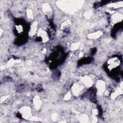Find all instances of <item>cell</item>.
Returning <instances> with one entry per match:
<instances>
[{
    "mask_svg": "<svg viewBox=\"0 0 123 123\" xmlns=\"http://www.w3.org/2000/svg\"><path fill=\"white\" fill-rule=\"evenodd\" d=\"M78 47V45L77 43H75L72 46V49H77Z\"/></svg>",
    "mask_w": 123,
    "mask_h": 123,
    "instance_id": "8fae6325",
    "label": "cell"
},
{
    "mask_svg": "<svg viewBox=\"0 0 123 123\" xmlns=\"http://www.w3.org/2000/svg\"><path fill=\"white\" fill-rule=\"evenodd\" d=\"M108 67L110 70L116 68L119 65V60L116 58H112L108 62Z\"/></svg>",
    "mask_w": 123,
    "mask_h": 123,
    "instance_id": "3957f363",
    "label": "cell"
},
{
    "mask_svg": "<svg viewBox=\"0 0 123 123\" xmlns=\"http://www.w3.org/2000/svg\"><path fill=\"white\" fill-rule=\"evenodd\" d=\"M69 96H71V94L70 93H68L67 94H66V96H65V99H69L70 98V97H68Z\"/></svg>",
    "mask_w": 123,
    "mask_h": 123,
    "instance_id": "7c38bea8",
    "label": "cell"
},
{
    "mask_svg": "<svg viewBox=\"0 0 123 123\" xmlns=\"http://www.w3.org/2000/svg\"><path fill=\"white\" fill-rule=\"evenodd\" d=\"M19 112L21 115V116L25 119H28L31 115V109L30 107L25 106L20 108Z\"/></svg>",
    "mask_w": 123,
    "mask_h": 123,
    "instance_id": "7a4b0ae2",
    "label": "cell"
},
{
    "mask_svg": "<svg viewBox=\"0 0 123 123\" xmlns=\"http://www.w3.org/2000/svg\"><path fill=\"white\" fill-rule=\"evenodd\" d=\"M38 36H39L43 42H46L48 40V37L46 31L42 29H39L38 31Z\"/></svg>",
    "mask_w": 123,
    "mask_h": 123,
    "instance_id": "8992f818",
    "label": "cell"
},
{
    "mask_svg": "<svg viewBox=\"0 0 123 123\" xmlns=\"http://www.w3.org/2000/svg\"><path fill=\"white\" fill-rule=\"evenodd\" d=\"M96 89L99 95H102L105 91V84L104 82L102 80L98 81L96 84Z\"/></svg>",
    "mask_w": 123,
    "mask_h": 123,
    "instance_id": "277c9868",
    "label": "cell"
},
{
    "mask_svg": "<svg viewBox=\"0 0 123 123\" xmlns=\"http://www.w3.org/2000/svg\"><path fill=\"white\" fill-rule=\"evenodd\" d=\"M123 18V16L122 14H120L119 13H115L113 14L111 17L112 22L113 23H117L120 20H122Z\"/></svg>",
    "mask_w": 123,
    "mask_h": 123,
    "instance_id": "52a82bcc",
    "label": "cell"
},
{
    "mask_svg": "<svg viewBox=\"0 0 123 123\" xmlns=\"http://www.w3.org/2000/svg\"><path fill=\"white\" fill-rule=\"evenodd\" d=\"M85 88V86L79 82L75 83L72 86V91L73 93L76 96H78L82 94L84 89Z\"/></svg>",
    "mask_w": 123,
    "mask_h": 123,
    "instance_id": "6da1fadb",
    "label": "cell"
},
{
    "mask_svg": "<svg viewBox=\"0 0 123 123\" xmlns=\"http://www.w3.org/2000/svg\"><path fill=\"white\" fill-rule=\"evenodd\" d=\"M81 83L87 87L91 86L93 84V80L92 78L88 76H84L81 78Z\"/></svg>",
    "mask_w": 123,
    "mask_h": 123,
    "instance_id": "5b68a950",
    "label": "cell"
},
{
    "mask_svg": "<svg viewBox=\"0 0 123 123\" xmlns=\"http://www.w3.org/2000/svg\"><path fill=\"white\" fill-rule=\"evenodd\" d=\"M102 32H101L100 31H98L90 34L88 36V37H89V38H90V39H97L100 37L101 35H102Z\"/></svg>",
    "mask_w": 123,
    "mask_h": 123,
    "instance_id": "ba28073f",
    "label": "cell"
},
{
    "mask_svg": "<svg viewBox=\"0 0 123 123\" xmlns=\"http://www.w3.org/2000/svg\"><path fill=\"white\" fill-rule=\"evenodd\" d=\"M34 106L35 107V108L36 109H39L41 106V101L40 99L39 98L37 97H36L34 100Z\"/></svg>",
    "mask_w": 123,
    "mask_h": 123,
    "instance_id": "9c48e42d",
    "label": "cell"
},
{
    "mask_svg": "<svg viewBox=\"0 0 123 123\" xmlns=\"http://www.w3.org/2000/svg\"><path fill=\"white\" fill-rule=\"evenodd\" d=\"M37 23L36 22H34L32 25H31V27L30 28V35H31V36H33L34 35L36 32V30H37Z\"/></svg>",
    "mask_w": 123,
    "mask_h": 123,
    "instance_id": "30bf717a",
    "label": "cell"
}]
</instances>
